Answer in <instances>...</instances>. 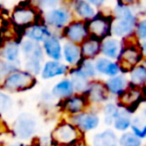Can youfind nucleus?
<instances>
[{"mask_svg": "<svg viewBox=\"0 0 146 146\" xmlns=\"http://www.w3.org/2000/svg\"><path fill=\"white\" fill-rule=\"evenodd\" d=\"M125 39L126 42L122 44L120 54L117 58V63L120 67L121 73H129L134 67L142 62L144 59L143 54L140 49V43L135 37L134 40H128V37Z\"/></svg>", "mask_w": 146, "mask_h": 146, "instance_id": "f257e3e1", "label": "nucleus"}, {"mask_svg": "<svg viewBox=\"0 0 146 146\" xmlns=\"http://www.w3.org/2000/svg\"><path fill=\"white\" fill-rule=\"evenodd\" d=\"M21 52L24 58L25 70L38 75L42 70V62L44 61V49L39 42L26 39L21 43Z\"/></svg>", "mask_w": 146, "mask_h": 146, "instance_id": "f03ea898", "label": "nucleus"}, {"mask_svg": "<svg viewBox=\"0 0 146 146\" xmlns=\"http://www.w3.org/2000/svg\"><path fill=\"white\" fill-rule=\"evenodd\" d=\"M81 133V130L70 121H62L52 131L50 141L54 146H72L82 139Z\"/></svg>", "mask_w": 146, "mask_h": 146, "instance_id": "7ed1b4c3", "label": "nucleus"}, {"mask_svg": "<svg viewBox=\"0 0 146 146\" xmlns=\"http://www.w3.org/2000/svg\"><path fill=\"white\" fill-rule=\"evenodd\" d=\"M35 75L28 71L17 70L13 71L4 79L2 87L10 92H23L33 88L36 85Z\"/></svg>", "mask_w": 146, "mask_h": 146, "instance_id": "20e7f679", "label": "nucleus"}, {"mask_svg": "<svg viewBox=\"0 0 146 146\" xmlns=\"http://www.w3.org/2000/svg\"><path fill=\"white\" fill-rule=\"evenodd\" d=\"M40 14L37 11V8L32 4L18 5L13 9L11 13V21L16 28L27 29L33 24L39 22L38 19Z\"/></svg>", "mask_w": 146, "mask_h": 146, "instance_id": "39448f33", "label": "nucleus"}, {"mask_svg": "<svg viewBox=\"0 0 146 146\" xmlns=\"http://www.w3.org/2000/svg\"><path fill=\"white\" fill-rule=\"evenodd\" d=\"M112 22H113V16L96 13L93 18L86 21L90 36L95 37L101 41L111 36Z\"/></svg>", "mask_w": 146, "mask_h": 146, "instance_id": "423d86ee", "label": "nucleus"}, {"mask_svg": "<svg viewBox=\"0 0 146 146\" xmlns=\"http://www.w3.org/2000/svg\"><path fill=\"white\" fill-rule=\"evenodd\" d=\"M43 21L54 29H64L72 21V12L65 6H58L44 12Z\"/></svg>", "mask_w": 146, "mask_h": 146, "instance_id": "0eeeda50", "label": "nucleus"}, {"mask_svg": "<svg viewBox=\"0 0 146 146\" xmlns=\"http://www.w3.org/2000/svg\"><path fill=\"white\" fill-rule=\"evenodd\" d=\"M145 100L141 87L129 84L127 89L118 96V104L120 108L128 110L133 113L142 101Z\"/></svg>", "mask_w": 146, "mask_h": 146, "instance_id": "6e6552de", "label": "nucleus"}, {"mask_svg": "<svg viewBox=\"0 0 146 146\" xmlns=\"http://www.w3.org/2000/svg\"><path fill=\"white\" fill-rule=\"evenodd\" d=\"M62 35L67 39V41L82 44L90 36L87 28V23L85 20H72L64 29Z\"/></svg>", "mask_w": 146, "mask_h": 146, "instance_id": "1a4fd4ad", "label": "nucleus"}, {"mask_svg": "<svg viewBox=\"0 0 146 146\" xmlns=\"http://www.w3.org/2000/svg\"><path fill=\"white\" fill-rule=\"evenodd\" d=\"M36 130V120L31 114L22 113L17 117L13 125L15 136L20 139H29Z\"/></svg>", "mask_w": 146, "mask_h": 146, "instance_id": "9d476101", "label": "nucleus"}, {"mask_svg": "<svg viewBox=\"0 0 146 146\" xmlns=\"http://www.w3.org/2000/svg\"><path fill=\"white\" fill-rule=\"evenodd\" d=\"M70 122L82 132L92 131L99 126L100 118L93 112H81L70 116Z\"/></svg>", "mask_w": 146, "mask_h": 146, "instance_id": "9b49d317", "label": "nucleus"}, {"mask_svg": "<svg viewBox=\"0 0 146 146\" xmlns=\"http://www.w3.org/2000/svg\"><path fill=\"white\" fill-rule=\"evenodd\" d=\"M88 103L89 101L84 93L77 94V95L73 94L70 97L62 100L61 109L70 115H74V114L83 112L88 106Z\"/></svg>", "mask_w": 146, "mask_h": 146, "instance_id": "f8f14e48", "label": "nucleus"}, {"mask_svg": "<svg viewBox=\"0 0 146 146\" xmlns=\"http://www.w3.org/2000/svg\"><path fill=\"white\" fill-rule=\"evenodd\" d=\"M109 94L106 84L101 81H91L85 91L88 101L94 104H101L106 102L109 98Z\"/></svg>", "mask_w": 146, "mask_h": 146, "instance_id": "ddd939ff", "label": "nucleus"}, {"mask_svg": "<svg viewBox=\"0 0 146 146\" xmlns=\"http://www.w3.org/2000/svg\"><path fill=\"white\" fill-rule=\"evenodd\" d=\"M136 24H137V18H113L111 33L116 37L126 38L134 34Z\"/></svg>", "mask_w": 146, "mask_h": 146, "instance_id": "4468645a", "label": "nucleus"}, {"mask_svg": "<svg viewBox=\"0 0 146 146\" xmlns=\"http://www.w3.org/2000/svg\"><path fill=\"white\" fill-rule=\"evenodd\" d=\"M24 35L27 37V39L36 41V42H44L48 37H50L52 34L50 30V27L42 22H37L33 24L32 26L28 27L24 30Z\"/></svg>", "mask_w": 146, "mask_h": 146, "instance_id": "2eb2a0df", "label": "nucleus"}, {"mask_svg": "<svg viewBox=\"0 0 146 146\" xmlns=\"http://www.w3.org/2000/svg\"><path fill=\"white\" fill-rule=\"evenodd\" d=\"M69 71L67 65L60 62V60H50L44 63L41 70V77L43 79H51L57 76L65 75Z\"/></svg>", "mask_w": 146, "mask_h": 146, "instance_id": "dca6fc26", "label": "nucleus"}, {"mask_svg": "<svg viewBox=\"0 0 146 146\" xmlns=\"http://www.w3.org/2000/svg\"><path fill=\"white\" fill-rule=\"evenodd\" d=\"M62 53L65 61L71 66H78L83 60L81 47L76 43L70 42V41L65 42L62 48Z\"/></svg>", "mask_w": 146, "mask_h": 146, "instance_id": "f3484780", "label": "nucleus"}, {"mask_svg": "<svg viewBox=\"0 0 146 146\" xmlns=\"http://www.w3.org/2000/svg\"><path fill=\"white\" fill-rule=\"evenodd\" d=\"M73 12L75 13L81 20L88 21L96 15L94 6L87 0H72L71 2Z\"/></svg>", "mask_w": 146, "mask_h": 146, "instance_id": "a211bd4d", "label": "nucleus"}, {"mask_svg": "<svg viewBox=\"0 0 146 146\" xmlns=\"http://www.w3.org/2000/svg\"><path fill=\"white\" fill-rule=\"evenodd\" d=\"M105 84L110 94L119 96L120 94L123 93L127 89L130 83L127 77L122 73V74H118V75L109 77L106 80Z\"/></svg>", "mask_w": 146, "mask_h": 146, "instance_id": "6ab92c4d", "label": "nucleus"}, {"mask_svg": "<svg viewBox=\"0 0 146 146\" xmlns=\"http://www.w3.org/2000/svg\"><path fill=\"white\" fill-rule=\"evenodd\" d=\"M69 73H70V79L73 83L75 92L85 93L90 84L89 77L78 66L69 70Z\"/></svg>", "mask_w": 146, "mask_h": 146, "instance_id": "aec40b11", "label": "nucleus"}, {"mask_svg": "<svg viewBox=\"0 0 146 146\" xmlns=\"http://www.w3.org/2000/svg\"><path fill=\"white\" fill-rule=\"evenodd\" d=\"M21 46L17 41L15 40H8L2 45L0 54L6 61L11 63H17L19 64V55H20Z\"/></svg>", "mask_w": 146, "mask_h": 146, "instance_id": "412c9836", "label": "nucleus"}, {"mask_svg": "<svg viewBox=\"0 0 146 146\" xmlns=\"http://www.w3.org/2000/svg\"><path fill=\"white\" fill-rule=\"evenodd\" d=\"M43 49H44L45 54L52 60L59 61L63 56L62 45H61L59 38L55 35H51L43 42Z\"/></svg>", "mask_w": 146, "mask_h": 146, "instance_id": "4be33fe9", "label": "nucleus"}, {"mask_svg": "<svg viewBox=\"0 0 146 146\" xmlns=\"http://www.w3.org/2000/svg\"><path fill=\"white\" fill-rule=\"evenodd\" d=\"M95 67L98 73L106 75L108 77H112V76L118 75L119 73H121L118 63L113 61L112 59L107 58V57L98 58L95 62Z\"/></svg>", "mask_w": 146, "mask_h": 146, "instance_id": "5701e85b", "label": "nucleus"}, {"mask_svg": "<svg viewBox=\"0 0 146 146\" xmlns=\"http://www.w3.org/2000/svg\"><path fill=\"white\" fill-rule=\"evenodd\" d=\"M122 48V43L114 37H107L101 41V53L109 59H117Z\"/></svg>", "mask_w": 146, "mask_h": 146, "instance_id": "b1692460", "label": "nucleus"}, {"mask_svg": "<svg viewBox=\"0 0 146 146\" xmlns=\"http://www.w3.org/2000/svg\"><path fill=\"white\" fill-rule=\"evenodd\" d=\"M80 47L83 59H94L99 53H101V40L89 36L82 44H80Z\"/></svg>", "mask_w": 146, "mask_h": 146, "instance_id": "393cba45", "label": "nucleus"}, {"mask_svg": "<svg viewBox=\"0 0 146 146\" xmlns=\"http://www.w3.org/2000/svg\"><path fill=\"white\" fill-rule=\"evenodd\" d=\"M93 146H119V138L111 129L96 133L92 138Z\"/></svg>", "mask_w": 146, "mask_h": 146, "instance_id": "a878e982", "label": "nucleus"}, {"mask_svg": "<svg viewBox=\"0 0 146 146\" xmlns=\"http://www.w3.org/2000/svg\"><path fill=\"white\" fill-rule=\"evenodd\" d=\"M74 86L71 81V79H63L56 83L52 87L51 94L53 97L58 98V99H66L74 94Z\"/></svg>", "mask_w": 146, "mask_h": 146, "instance_id": "bb28decb", "label": "nucleus"}, {"mask_svg": "<svg viewBox=\"0 0 146 146\" xmlns=\"http://www.w3.org/2000/svg\"><path fill=\"white\" fill-rule=\"evenodd\" d=\"M129 83L131 85L142 87L146 85V66L142 63L138 64L129 72Z\"/></svg>", "mask_w": 146, "mask_h": 146, "instance_id": "cd10ccee", "label": "nucleus"}, {"mask_svg": "<svg viewBox=\"0 0 146 146\" xmlns=\"http://www.w3.org/2000/svg\"><path fill=\"white\" fill-rule=\"evenodd\" d=\"M132 123V117H131V112L128 110L124 109V108H120V111L118 116L113 122V126L117 131L125 132L131 127Z\"/></svg>", "mask_w": 146, "mask_h": 146, "instance_id": "c85d7f7f", "label": "nucleus"}, {"mask_svg": "<svg viewBox=\"0 0 146 146\" xmlns=\"http://www.w3.org/2000/svg\"><path fill=\"white\" fill-rule=\"evenodd\" d=\"M120 111V107L118 105H116L115 103H109L105 104L103 107V114H104V122L106 125L111 126L113 125L114 120L116 119V117L118 116Z\"/></svg>", "mask_w": 146, "mask_h": 146, "instance_id": "c756f323", "label": "nucleus"}, {"mask_svg": "<svg viewBox=\"0 0 146 146\" xmlns=\"http://www.w3.org/2000/svg\"><path fill=\"white\" fill-rule=\"evenodd\" d=\"M142 139L132 131H125L119 137V146H142Z\"/></svg>", "mask_w": 146, "mask_h": 146, "instance_id": "7c9ffc66", "label": "nucleus"}, {"mask_svg": "<svg viewBox=\"0 0 146 146\" xmlns=\"http://www.w3.org/2000/svg\"><path fill=\"white\" fill-rule=\"evenodd\" d=\"M131 131L135 134L140 139H145L146 138V124L143 123L140 117H135L132 119L131 123Z\"/></svg>", "mask_w": 146, "mask_h": 146, "instance_id": "2f4dec72", "label": "nucleus"}, {"mask_svg": "<svg viewBox=\"0 0 146 146\" xmlns=\"http://www.w3.org/2000/svg\"><path fill=\"white\" fill-rule=\"evenodd\" d=\"M16 64L6 61L5 59H0V82L4 81V79L11 72L17 70Z\"/></svg>", "mask_w": 146, "mask_h": 146, "instance_id": "473e14b6", "label": "nucleus"}, {"mask_svg": "<svg viewBox=\"0 0 146 146\" xmlns=\"http://www.w3.org/2000/svg\"><path fill=\"white\" fill-rule=\"evenodd\" d=\"M61 0H32V5L40 10H50L60 5Z\"/></svg>", "mask_w": 146, "mask_h": 146, "instance_id": "72a5a7b5", "label": "nucleus"}, {"mask_svg": "<svg viewBox=\"0 0 146 146\" xmlns=\"http://www.w3.org/2000/svg\"><path fill=\"white\" fill-rule=\"evenodd\" d=\"M78 67H79L89 78L95 77L96 73H97L95 63H93L92 59H83V60L81 61V63L78 65Z\"/></svg>", "mask_w": 146, "mask_h": 146, "instance_id": "f704fd0d", "label": "nucleus"}, {"mask_svg": "<svg viewBox=\"0 0 146 146\" xmlns=\"http://www.w3.org/2000/svg\"><path fill=\"white\" fill-rule=\"evenodd\" d=\"M135 36L138 40L144 41L146 40V19L139 21L136 24L135 28Z\"/></svg>", "mask_w": 146, "mask_h": 146, "instance_id": "c9c22d12", "label": "nucleus"}, {"mask_svg": "<svg viewBox=\"0 0 146 146\" xmlns=\"http://www.w3.org/2000/svg\"><path fill=\"white\" fill-rule=\"evenodd\" d=\"M11 105H12V101L10 97L0 91V112L7 111L11 107Z\"/></svg>", "mask_w": 146, "mask_h": 146, "instance_id": "e433bc0d", "label": "nucleus"}, {"mask_svg": "<svg viewBox=\"0 0 146 146\" xmlns=\"http://www.w3.org/2000/svg\"><path fill=\"white\" fill-rule=\"evenodd\" d=\"M87 1L91 5H93L94 7H97V8H99V7L103 6L104 3H105L107 0H87Z\"/></svg>", "mask_w": 146, "mask_h": 146, "instance_id": "4c0bfd02", "label": "nucleus"}, {"mask_svg": "<svg viewBox=\"0 0 146 146\" xmlns=\"http://www.w3.org/2000/svg\"><path fill=\"white\" fill-rule=\"evenodd\" d=\"M139 0H118V3H121V4L127 5V6H130V5H134L138 2Z\"/></svg>", "mask_w": 146, "mask_h": 146, "instance_id": "58836bf2", "label": "nucleus"}, {"mask_svg": "<svg viewBox=\"0 0 146 146\" xmlns=\"http://www.w3.org/2000/svg\"><path fill=\"white\" fill-rule=\"evenodd\" d=\"M140 49H141V52H142V54H143V57L146 58V40L140 42Z\"/></svg>", "mask_w": 146, "mask_h": 146, "instance_id": "ea45409f", "label": "nucleus"}, {"mask_svg": "<svg viewBox=\"0 0 146 146\" xmlns=\"http://www.w3.org/2000/svg\"><path fill=\"white\" fill-rule=\"evenodd\" d=\"M72 146H88V145L86 144V142L84 141L83 139H80L79 141H77L74 145H72Z\"/></svg>", "mask_w": 146, "mask_h": 146, "instance_id": "a19ab883", "label": "nucleus"}, {"mask_svg": "<svg viewBox=\"0 0 146 146\" xmlns=\"http://www.w3.org/2000/svg\"><path fill=\"white\" fill-rule=\"evenodd\" d=\"M3 129V122L0 121V132H1V130Z\"/></svg>", "mask_w": 146, "mask_h": 146, "instance_id": "79ce46f5", "label": "nucleus"}, {"mask_svg": "<svg viewBox=\"0 0 146 146\" xmlns=\"http://www.w3.org/2000/svg\"><path fill=\"white\" fill-rule=\"evenodd\" d=\"M3 44H1V41H0V50H1V47H2Z\"/></svg>", "mask_w": 146, "mask_h": 146, "instance_id": "37998d69", "label": "nucleus"}]
</instances>
